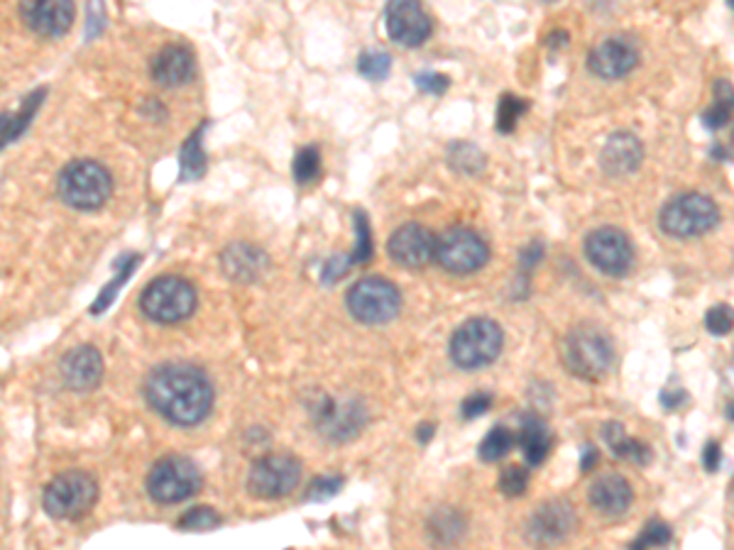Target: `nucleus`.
<instances>
[{
    "mask_svg": "<svg viewBox=\"0 0 734 550\" xmlns=\"http://www.w3.org/2000/svg\"><path fill=\"white\" fill-rule=\"evenodd\" d=\"M644 147L632 133H614L602 150V170L610 176H626L639 170Z\"/></svg>",
    "mask_w": 734,
    "mask_h": 550,
    "instance_id": "22",
    "label": "nucleus"
},
{
    "mask_svg": "<svg viewBox=\"0 0 734 550\" xmlns=\"http://www.w3.org/2000/svg\"><path fill=\"white\" fill-rule=\"evenodd\" d=\"M671 526L663 524V522H649L644 528L636 541L630 546V550H656V548H663L671 543Z\"/></svg>",
    "mask_w": 734,
    "mask_h": 550,
    "instance_id": "30",
    "label": "nucleus"
},
{
    "mask_svg": "<svg viewBox=\"0 0 734 550\" xmlns=\"http://www.w3.org/2000/svg\"><path fill=\"white\" fill-rule=\"evenodd\" d=\"M489 260L487 242L470 228H450L436 240V262L450 274H470Z\"/></svg>",
    "mask_w": 734,
    "mask_h": 550,
    "instance_id": "11",
    "label": "nucleus"
},
{
    "mask_svg": "<svg viewBox=\"0 0 734 550\" xmlns=\"http://www.w3.org/2000/svg\"><path fill=\"white\" fill-rule=\"evenodd\" d=\"M720 221V211L712 199L702 193H683L663 205L661 211V230L671 238L691 240L698 235L712 230Z\"/></svg>",
    "mask_w": 734,
    "mask_h": 550,
    "instance_id": "8",
    "label": "nucleus"
},
{
    "mask_svg": "<svg viewBox=\"0 0 734 550\" xmlns=\"http://www.w3.org/2000/svg\"><path fill=\"white\" fill-rule=\"evenodd\" d=\"M194 54L182 45H166L154 54L150 64V74L160 86L174 88L189 82L194 76Z\"/></svg>",
    "mask_w": 734,
    "mask_h": 550,
    "instance_id": "20",
    "label": "nucleus"
},
{
    "mask_svg": "<svg viewBox=\"0 0 734 550\" xmlns=\"http://www.w3.org/2000/svg\"><path fill=\"white\" fill-rule=\"evenodd\" d=\"M730 5H732V8H734V0H732V3H730Z\"/></svg>",
    "mask_w": 734,
    "mask_h": 550,
    "instance_id": "47",
    "label": "nucleus"
},
{
    "mask_svg": "<svg viewBox=\"0 0 734 550\" xmlns=\"http://www.w3.org/2000/svg\"><path fill=\"white\" fill-rule=\"evenodd\" d=\"M98 499V485L91 475L74 470V473L57 475L45 487L42 507L54 518H78L94 509Z\"/></svg>",
    "mask_w": 734,
    "mask_h": 550,
    "instance_id": "9",
    "label": "nucleus"
},
{
    "mask_svg": "<svg viewBox=\"0 0 734 550\" xmlns=\"http://www.w3.org/2000/svg\"><path fill=\"white\" fill-rule=\"evenodd\" d=\"M301 479V463L287 453H272L254 460L248 473V489L258 499H279L294 492Z\"/></svg>",
    "mask_w": 734,
    "mask_h": 550,
    "instance_id": "10",
    "label": "nucleus"
},
{
    "mask_svg": "<svg viewBox=\"0 0 734 550\" xmlns=\"http://www.w3.org/2000/svg\"><path fill=\"white\" fill-rule=\"evenodd\" d=\"M519 448L526 458L528 465H542L548 458L553 448V436L551 430L546 428V424L538 416H524L522 426H519V438H517Z\"/></svg>",
    "mask_w": 734,
    "mask_h": 550,
    "instance_id": "24",
    "label": "nucleus"
},
{
    "mask_svg": "<svg viewBox=\"0 0 734 550\" xmlns=\"http://www.w3.org/2000/svg\"><path fill=\"white\" fill-rule=\"evenodd\" d=\"M465 534V522L456 509H438L428 522V536L438 548L456 546Z\"/></svg>",
    "mask_w": 734,
    "mask_h": 550,
    "instance_id": "26",
    "label": "nucleus"
},
{
    "mask_svg": "<svg viewBox=\"0 0 734 550\" xmlns=\"http://www.w3.org/2000/svg\"><path fill=\"white\" fill-rule=\"evenodd\" d=\"M600 463V455H597V450L595 448H587L585 450V455H583V463H581V470L583 473H590V470Z\"/></svg>",
    "mask_w": 734,
    "mask_h": 550,
    "instance_id": "44",
    "label": "nucleus"
},
{
    "mask_svg": "<svg viewBox=\"0 0 734 550\" xmlns=\"http://www.w3.org/2000/svg\"><path fill=\"white\" fill-rule=\"evenodd\" d=\"M147 495L157 504H179L201 489V473L189 458L166 455L147 473Z\"/></svg>",
    "mask_w": 734,
    "mask_h": 550,
    "instance_id": "7",
    "label": "nucleus"
},
{
    "mask_svg": "<svg viewBox=\"0 0 734 550\" xmlns=\"http://www.w3.org/2000/svg\"><path fill=\"white\" fill-rule=\"evenodd\" d=\"M59 196L76 211H96L111 199L113 179L103 164L94 160L69 162L57 182Z\"/></svg>",
    "mask_w": 734,
    "mask_h": 550,
    "instance_id": "3",
    "label": "nucleus"
},
{
    "mask_svg": "<svg viewBox=\"0 0 734 550\" xmlns=\"http://www.w3.org/2000/svg\"><path fill=\"white\" fill-rule=\"evenodd\" d=\"M385 27L397 45L419 47L431 35V17L414 0H395L385 10Z\"/></svg>",
    "mask_w": 734,
    "mask_h": 550,
    "instance_id": "16",
    "label": "nucleus"
},
{
    "mask_svg": "<svg viewBox=\"0 0 734 550\" xmlns=\"http://www.w3.org/2000/svg\"><path fill=\"white\" fill-rule=\"evenodd\" d=\"M636 64H639V49L624 37L602 39L600 45H595L590 49V57H587L590 72L605 78V82H614V78L632 74Z\"/></svg>",
    "mask_w": 734,
    "mask_h": 550,
    "instance_id": "17",
    "label": "nucleus"
},
{
    "mask_svg": "<svg viewBox=\"0 0 734 550\" xmlns=\"http://www.w3.org/2000/svg\"><path fill=\"white\" fill-rule=\"evenodd\" d=\"M321 174V154L316 147H303L294 160V176L299 184H309Z\"/></svg>",
    "mask_w": 734,
    "mask_h": 550,
    "instance_id": "33",
    "label": "nucleus"
},
{
    "mask_svg": "<svg viewBox=\"0 0 734 550\" xmlns=\"http://www.w3.org/2000/svg\"><path fill=\"white\" fill-rule=\"evenodd\" d=\"M223 272L233 282H254L268 270V254L248 242H235L223 252Z\"/></svg>",
    "mask_w": 734,
    "mask_h": 550,
    "instance_id": "23",
    "label": "nucleus"
},
{
    "mask_svg": "<svg viewBox=\"0 0 734 550\" xmlns=\"http://www.w3.org/2000/svg\"><path fill=\"white\" fill-rule=\"evenodd\" d=\"M215 526H221V516L209 507H196L179 518V528L186 532H211Z\"/></svg>",
    "mask_w": 734,
    "mask_h": 550,
    "instance_id": "34",
    "label": "nucleus"
},
{
    "mask_svg": "<svg viewBox=\"0 0 734 550\" xmlns=\"http://www.w3.org/2000/svg\"><path fill=\"white\" fill-rule=\"evenodd\" d=\"M499 492L507 495V497H522L526 492V487H528V475H526V470L524 467H507L502 475H499Z\"/></svg>",
    "mask_w": 734,
    "mask_h": 550,
    "instance_id": "36",
    "label": "nucleus"
},
{
    "mask_svg": "<svg viewBox=\"0 0 734 550\" xmlns=\"http://www.w3.org/2000/svg\"><path fill=\"white\" fill-rule=\"evenodd\" d=\"M343 487V477H319L316 483L309 487L307 499H326L333 497Z\"/></svg>",
    "mask_w": 734,
    "mask_h": 550,
    "instance_id": "41",
    "label": "nucleus"
},
{
    "mask_svg": "<svg viewBox=\"0 0 734 550\" xmlns=\"http://www.w3.org/2000/svg\"><path fill=\"white\" fill-rule=\"evenodd\" d=\"M720 463H722V448H720V443H712V440H710V443L705 446V450H702V465H705V470H708V473H714V470L720 467Z\"/></svg>",
    "mask_w": 734,
    "mask_h": 550,
    "instance_id": "42",
    "label": "nucleus"
},
{
    "mask_svg": "<svg viewBox=\"0 0 734 550\" xmlns=\"http://www.w3.org/2000/svg\"><path fill=\"white\" fill-rule=\"evenodd\" d=\"M512 446H514V436L509 434L505 426H499V428L489 430V434L485 436V440L477 448V455L483 458L485 463H499V460L512 450Z\"/></svg>",
    "mask_w": 734,
    "mask_h": 550,
    "instance_id": "29",
    "label": "nucleus"
},
{
    "mask_svg": "<svg viewBox=\"0 0 734 550\" xmlns=\"http://www.w3.org/2000/svg\"><path fill=\"white\" fill-rule=\"evenodd\" d=\"M201 135H203V125L196 127L189 140H186L182 147V179L184 182L201 179L206 172V152L201 150Z\"/></svg>",
    "mask_w": 734,
    "mask_h": 550,
    "instance_id": "28",
    "label": "nucleus"
},
{
    "mask_svg": "<svg viewBox=\"0 0 734 550\" xmlns=\"http://www.w3.org/2000/svg\"><path fill=\"white\" fill-rule=\"evenodd\" d=\"M450 86V78L446 74H436V72H424L416 76V88L424 93H444L446 88Z\"/></svg>",
    "mask_w": 734,
    "mask_h": 550,
    "instance_id": "39",
    "label": "nucleus"
},
{
    "mask_svg": "<svg viewBox=\"0 0 734 550\" xmlns=\"http://www.w3.org/2000/svg\"><path fill=\"white\" fill-rule=\"evenodd\" d=\"M313 421L323 438L343 443V440L356 438L365 426V407L358 399L323 397L321 404L313 409Z\"/></svg>",
    "mask_w": 734,
    "mask_h": 550,
    "instance_id": "13",
    "label": "nucleus"
},
{
    "mask_svg": "<svg viewBox=\"0 0 734 550\" xmlns=\"http://www.w3.org/2000/svg\"><path fill=\"white\" fill-rule=\"evenodd\" d=\"M356 230H358V245L350 254V264L352 262H368L372 254V238H370V228H368V218L365 213H356Z\"/></svg>",
    "mask_w": 734,
    "mask_h": 550,
    "instance_id": "37",
    "label": "nucleus"
},
{
    "mask_svg": "<svg viewBox=\"0 0 734 550\" xmlns=\"http://www.w3.org/2000/svg\"><path fill=\"white\" fill-rule=\"evenodd\" d=\"M526 101L524 98H517V96H502L499 98V105H497V130L499 133H512L514 125L519 121V115L526 111Z\"/></svg>",
    "mask_w": 734,
    "mask_h": 550,
    "instance_id": "32",
    "label": "nucleus"
},
{
    "mask_svg": "<svg viewBox=\"0 0 734 550\" xmlns=\"http://www.w3.org/2000/svg\"><path fill=\"white\" fill-rule=\"evenodd\" d=\"M391 68V57L387 52H365L358 59V72L368 78V82H385Z\"/></svg>",
    "mask_w": 734,
    "mask_h": 550,
    "instance_id": "31",
    "label": "nucleus"
},
{
    "mask_svg": "<svg viewBox=\"0 0 734 550\" xmlns=\"http://www.w3.org/2000/svg\"><path fill=\"white\" fill-rule=\"evenodd\" d=\"M346 303L350 316L368 323V326H382L397 318L401 309V293L399 289L385 277H362L358 279L346 293Z\"/></svg>",
    "mask_w": 734,
    "mask_h": 550,
    "instance_id": "6",
    "label": "nucleus"
},
{
    "mask_svg": "<svg viewBox=\"0 0 734 550\" xmlns=\"http://www.w3.org/2000/svg\"><path fill=\"white\" fill-rule=\"evenodd\" d=\"M727 416H730V421H734V399L730 401V407H727Z\"/></svg>",
    "mask_w": 734,
    "mask_h": 550,
    "instance_id": "45",
    "label": "nucleus"
},
{
    "mask_svg": "<svg viewBox=\"0 0 734 550\" xmlns=\"http://www.w3.org/2000/svg\"><path fill=\"white\" fill-rule=\"evenodd\" d=\"M135 264H137V258L130 262V264H127V260H123V272L121 274H117V277L111 282V287H105L103 289V293H101V299H98L96 303H94V313H101L105 307H111V301H113V293L117 291V289H121V284L127 279V274H130V270L135 267Z\"/></svg>",
    "mask_w": 734,
    "mask_h": 550,
    "instance_id": "38",
    "label": "nucleus"
},
{
    "mask_svg": "<svg viewBox=\"0 0 734 550\" xmlns=\"http://www.w3.org/2000/svg\"><path fill=\"white\" fill-rule=\"evenodd\" d=\"M685 401V391H663L661 395V404L665 409H675V407H681Z\"/></svg>",
    "mask_w": 734,
    "mask_h": 550,
    "instance_id": "43",
    "label": "nucleus"
},
{
    "mask_svg": "<svg viewBox=\"0 0 734 550\" xmlns=\"http://www.w3.org/2000/svg\"><path fill=\"white\" fill-rule=\"evenodd\" d=\"M145 399L174 426H199L213 407L209 377L194 365L172 362L154 367L145 379Z\"/></svg>",
    "mask_w": 734,
    "mask_h": 550,
    "instance_id": "1",
    "label": "nucleus"
},
{
    "mask_svg": "<svg viewBox=\"0 0 734 550\" xmlns=\"http://www.w3.org/2000/svg\"><path fill=\"white\" fill-rule=\"evenodd\" d=\"M194 309L196 289L186 279L174 277V274L157 277L142 289L140 311L150 321L162 323V326H172V323L189 318Z\"/></svg>",
    "mask_w": 734,
    "mask_h": 550,
    "instance_id": "5",
    "label": "nucleus"
},
{
    "mask_svg": "<svg viewBox=\"0 0 734 550\" xmlns=\"http://www.w3.org/2000/svg\"><path fill=\"white\" fill-rule=\"evenodd\" d=\"M587 499H590L593 509H597L602 516H622L632 507L634 492L632 485L622 475L610 473L595 479L590 492H587Z\"/></svg>",
    "mask_w": 734,
    "mask_h": 550,
    "instance_id": "21",
    "label": "nucleus"
},
{
    "mask_svg": "<svg viewBox=\"0 0 734 550\" xmlns=\"http://www.w3.org/2000/svg\"><path fill=\"white\" fill-rule=\"evenodd\" d=\"M705 328H708L712 336H730L734 328V309H730L727 303H720V307H712L705 316Z\"/></svg>",
    "mask_w": 734,
    "mask_h": 550,
    "instance_id": "35",
    "label": "nucleus"
},
{
    "mask_svg": "<svg viewBox=\"0 0 734 550\" xmlns=\"http://www.w3.org/2000/svg\"><path fill=\"white\" fill-rule=\"evenodd\" d=\"M732 140H734V135H732Z\"/></svg>",
    "mask_w": 734,
    "mask_h": 550,
    "instance_id": "48",
    "label": "nucleus"
},
{
    "mask_svg": "<svg viewBox=\"0 0 734 550\" xmlns=\"http://www.w3.org/2000/svg\"><path fill=\"white\" fill-rule=\"evenodd\" d=\"M561 352L565 367L581 379H600L614 360L610 333L595 323H581L568 333Z\"/></svg>",
    "mask_w": 734,
    "mask_h": 550,
    "instance_id": "2",
    "label": "nucleus"
},
{
    "mask_svg": "<svg viewBox=\"0 0 734 550\" xmlns=\"http://www.w3.org/2000/svg\"><path fill=\"white\" fill-rule=\"evenodd\" d=\"M59 370H62V379L69 389L91 391L103 379V358L91 346H78L66 352Z\"/></svg>",
    "mask_w": 734,
    "mask_h": 550,
    "instance_id": "19",
    "label": "nucleus"
},
{
    "mask_svg": "<svg viewBox=\"0 0 734 550\" xmlns=\"http://www.w3.org/2000/svg\"><path fill=\"white\" fill-rule=\"evenodd\" d=\"M20 17L42 37H62L74 23V5L66 0H29L20 5Z\"/></svg>",
    "mask_w": 734,
    "mask_h": 550,
    "instance_id": "18",
    "label": "nucleus"
},
{
    "mask_svg": "<svg viewBox=\"0 0 734 550\" xmlns=\"http://www.w3.org/2000/svg\"><path fill=\"white\" fill-rule=\"evenodd\" d=\"M575 528V512L565 499H551L536 507V512L528 518L526 536L534 546H556L565 541Z\"/></svg>",
    "mask_w": 734,
    "mask_h": 550,
    "instance_id": "15",
    "label": "nucleus"
},
{
    "mask_svg": "<svg viewBox=\"0 0 734 550\" xmlns=\"http://www.w3.org/2000/svg\"><path fill=\"white\" fill-rule=\"evenodd\" d=\"M734 113V88L720 78L714 82V103L702 113V123L710 130H720V127L727 125V121Z\"/></svg>",
    "mask_w": 734,
    "mask_h": 550,
    "instance_id": "27",
    "label": "nucleus"
},
{
    "mask_svg": "<svg viewBox=\"0 0 734 550\" xmlns=\"http://www.w3.org/2000/svg\"><path fill=\"white\" fill-rule=\"evenodd\" d=\"M505 346V333L493 318H470L450 338V358L460 370L493 365Z\"/></svg>",
    "mask_w": 734,
    "mask_h": 550,
    "instance_id": "4",
    "label": "nucleus"
},
{
    "mask_svg": "<svg viewBox=\"0 0 734 550\" xmlns=\"http://www.w3.org/2000/svg\"><path fill=\"white\" fill-rule=\"evenodd\" d=\"M489 407H493V397H489L487 391H475V395H470L463 401L460 411H463L465 418H477V416H483Z\"/></svg>",
    "mask_w": 734,
    "mask_h": 550,
    "instance_id": "40",
    "label": "nucleus"
},
{
    "mask_svg": "<svg viewBox=\"0 0 734 550\" xmlns=\"http://www.w3.org/2000/svg\"><path fill=\"white\" fill-rule=\"evenodd\" d=\"M585 258L595 270L610 277H622L634 262V248L626 233L617 228H597L585 240Z\"/></svg>",
    "mask_w": 734,
    "mask_h": 550,
    "instance_id": "12",
    "label": "nucleus"
},
{
    "mask_svg": "<svg viewBox=\"0 0 734 550\" xmlns=\"http://www.w3.org/2000/svg\"><path fill=\"white\" fill-rule=\"evenodd\" d=\"M732 495H734V483H732Z\"/></svg>",
    "mask_w": 734,
    "mask_h": 550,
    "instance_id": "46",
    "label": "nucleus"
},
{
    "mask_svg": "<svg viewBox=\"0 0 734 550\" xmlns=\"http://www.w3.org/2000/svg\"><path fill=\"white\" fill-rule=\"evenodd\" d=\"M605 440L614 453V458L630 460V463H636V465H646L651 460V448L642 443V440L626 436L620 424L605 426Z\"/></svg>",
    "mask_w": 734,
    "mask_h": 550,
    "instance_id": "25",
    "label": "nucleus"
},
{
    "mask_svg": "<svg viewBox=\"0 0 734 550\" xmlns=\"http://www.w3.org/2000/svg\"><path fill=\"white\" fill-rule=\"evenodd\" d=\"M436 235L424 225L407 223L389 235L387 254L391 262L407 270L426 267L431 260H436Z\"/></svg>",
    "mask_w": 734,
    "mask_h": 550,
    "instance_id": "14",
    "label": "nucleus"
}]
</instances>
